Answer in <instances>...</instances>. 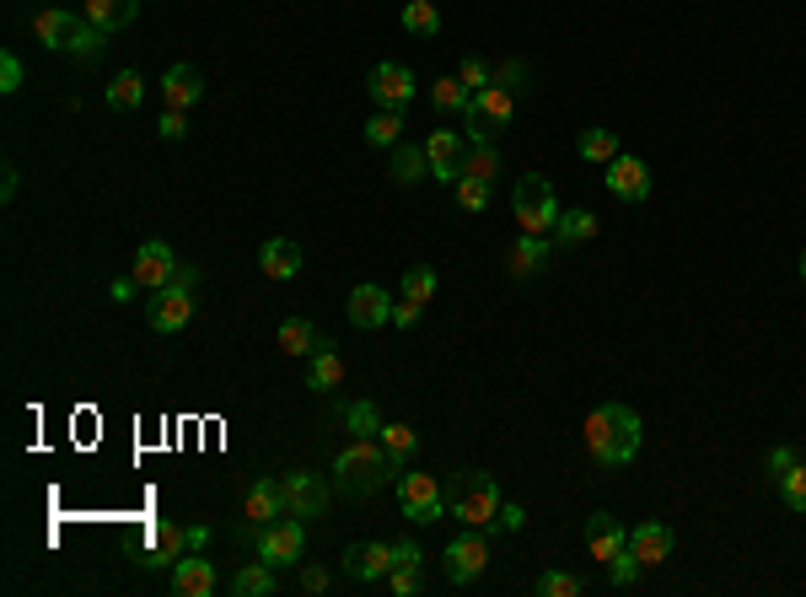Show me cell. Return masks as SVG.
<instances>
[{
	"label": "cell",
	"instance_id": "obj_1",
	"mask_svg": "<svg viewBox=\"0 0 806 597\" xmlns=\"http://www.w3.org/2000/svg\"><path fill=\"white\" fill-rule=\"evenodd\" d=\"M640 442H645V425H640V414L629 403H597L586 414V453H592V464L603 468L634 464Z\"/></svg>",
	"mask_w": 806,
	"mask_h": 597
},
{
	"label": "cell",
	"instance_id": "obj_2",
	"mask_svg": "<svg viewBox=\"0 0 806 597\" xmlns=\"http://www.w3.org/2000/svg\"><path fill=\"white\" fill-rule=\"evenodd\" d=\"M387 479H398V468L387 464L382 442L376 436H350L334 458V495H376Z\"/></svg>",
	"mask_w": 806,
	"mask_h": 597
},
{
	"label": "cell",
	"instance_id": "obj_3",
	"mask_svg": "<svg viewBox=\"0 0 806 597\" xmlns=\"http://www.w3.org/2000/svg\"><path fill=\"white\" fill-rule=\"evenodd\" d=\"M511 215L522 221V232H533V237H554L559 226V199H554V184L544 178V173H522L516 178V189H511Z\"/></svg>",
	"mask_w": 806,
	"mask_h": 597
},
{
	"label": "cell",
	"instance_id": "obj_4",
	"mask_svg": "<svg viewBox=\"0 0 806 597\" xmlns=\"http://www.w3.org/2000/svg\"><path fill=\"white\" fill-rule=\"evenodd\" d=\"M500 501H505V495H500L495 473L468 468V473H457V490H452V517H457L463 528H495Z\"/></svg>",
	"mask_w": 806,
	"mask_h": 597
},
{
	"label": "cell",
	"instance_id": "obj_5",
	"mask_svg": "<svg viewBox=\"0 0 806 597\" xmlns=\"http://www.w3.org/2000/svg\"><path fill=\"white\" fill-rule=\"evenodd\" d=\"M511 119H516V97H511L505 86H484V92H474V97H468V108H463L468 140H495Z\"/></svg>",
	"mask_w": 806,
	"mask_h": 597
},
{
	"label": "cell",
	"instance_id": "obj_6",
	"mask_svg": "<svg viewBox=\"0 0 806 597\" xmlns=\"http://www.w3.org/2000/svg\"><path fill=\"white\" fill-rule=\"evenodd\" d=\"M253 549H258V560L274 565V571L296 565V560L307 554V528H302V517H280V523L258 528L253 532Z\"/></svg>",
	"mask_w": 806,
	"mask_h": 597
},
{
	"label": "cell",
	"instance_id": "obj_7",
	"mask_svg": "<svg viewBox=\"0 0 806 597\" xmlns=\"http://www.w3.org/2000/svg\"><path fill=\"white\" fill-rule=\"evenodd\" d=\"M484 565H490V538H484V528H463L446 543V576H452V587H474L484 576Z\"/></svg>",
	"mask_w": 806,
	"mask_h": 597
},
{
	"label": "cell",
	"instance_id": "obj_8",
	"mask_svg": "<svg viewBox=\"0 0 806 597\" xmlns=\"http://www.w3.org/2000/svg\"><path fill=\"white\" fill-rule=\"evenodd\" d=\"M398 512L420 528H431L446 517V501H441V484L435 473H398Z\"/></svg>",
	"mask_w": 806,
	"mask_h": 597
},
{
	"label": "cell",
	"instance_id": "obj_9",
	"mask_svg": "<svg viewBox=\"0 0 806 597\" xmlns=\"http://www.w3.org/2000/svg\"><path fill=\"white\" fill-rule=\"evenodd\" d=\"M280 517H291V506H285V479H253L248 495H243V523H237V532L248 538V532L269 528V523H280Z\"/></svg>",
	"mask_w": 806,
	"mask_h": 597
},
{
	"label": "cell",
	"instance_id": "obj_10",
	"mask_svg": "<svg viewBox=\"0 0 806 597\" xmlns=\"http://www.w3.org/2000/svg\"><path fill=\"white\" fill-rule=\"evenodd\" d=\"M366 92H372L376 108H409L414 103V92H420V81H414V70L398 66V60H376L372 75H366Z\"/></svg>",
	"mask_w": 806,
	"mask_h": 597
},
{
	"label": "cell",
	"instance_id": "obj_11",
	"mask_svg": "<svg viewBox=\"0 0 806 597\" xmlns=\"http://www.w3.org/2000/svg\"><path fill=\"white\" fill-rule=\"evenodd\" d=\"M188 318H194V285L173 280V285L151 291V302H145V324H151L156 333H178V329H188Z\"/></svg>",
	"mask_w": 806,
	"mask_h": 597
},
{
	"label": "cell",
	"instance_id": "obj_12",
	"mask_svg": "<svg viewBox=\"0 0 806 597\" xmlns=\"http://www.w3.org/2000/svg\"><path fill=\"white\" fill-rule=\"evenodd\" d=\"M328 501H334V479H323V473H285V506H291V517H323L328 512Z\"/></svg>",
	"mask_w": 806,
	"mask_h": 597
},
{
	"label": "cell",
	"instance_id": "obj_13",
	"mask_svg": "<svg viewBox=\"0 0 806 597\" xmlns=\"http://www.w3.org/2000/svg\"><path fill=\"white\" fill-rule=\"evenodd\" d=\"M129 274L140 280V291H162V285H173L178 280V254L162 243V237H151V243H140L135 248V265Z\"/></svg>",
	"mask_w": 806,
	"mask_h": 597
},
{
	"label": "cell",
	"instance_id": "obj_14",
	"mask_svg": "<svg viewBox=\"0 0 806 597\" xmlns=\"http://www.w3.org/2000/svg\"><path fill=\"white\" fill-rule=\"evenodd\" d=\"M393 565H398V554H393V543H382V538L344 549V576H350V582H387Z\"/></svg>",
	"mask_w": 806,
	"mask_h": 597
},
{
	"label": "cell",
	"instance_id": "obj_15",
	"mask_svg": "<svg viewBox=\"0 0 806 597\" xmlns=\"http://www.w3.org/2000/svg\"><path fill=\"white\" fill-rule=\"evenodd\" d=\"M431 296H435V269L431 265H409L404 269V296H398V307H393V324H398V329H414Z\"/></svg>",
	"mask_w": 806,
	"mask_h": 597
},
{
	"label": "cell",
	"instance_id": "obj_16",
	"mask_svg": "<svg viewBox=\"0 0 806 597\" xmlns=\"http://www.w3.org/2000/svg\"><path fill=\"white\" fill-rule=\"evenodd\" d=\"M184 554H188L184 523H167V517H162V523H151V528H145V549H140V565H151V571H156V565H167V571H173V565H178Z\"/></svg>",
	"mask_w": 806,
	"mask_h": 597
},
{
	"label": "cell",
	"instance_id": "obj_17",
	"mask_svg": "<svg viewBox=\"0 0 806 597\" xmlns=\"http://www.w3.org/2000/svg\"><path fill=\"white\" fill-rule=\"evenodd\" d=\"M603 178H608V195L614 199H623V204H640V199L651 195V167H645V162H640V156H614V162H608V173H603Z\"/></svg>",
	"mask_w": 806,
	"mask_h": 597
},
{
	"label": "cell",
	"instance_id": "obj_18",
	"mask_svg": "<svg viewBox=\"0 0 806 597\" xmlns=\"http://www.w3.org/2000/svg\"><path fill=\"white\" fill-rule=\"evenodd\" d=\"M425 156H431V178H435V184H457V178H463V156H468V145H463V134H457V130H431V140H425Z\"/></svg>",
	"mask_w": 806,
	"mask_h": 597
},
{
	"label": "cell",
	"instance_id": "obj_19",
	"mask_svg": "<svg viewBox=\"0 0 806 597\" xmlns=\"http://www.w3.org/2000/svg\"><path fill=\"white\" fill-rule=\"evenodd\" d=\"M393 307H398V302H393L382 285H355V291H350V302H344L350 324H355V329H366V333L382 329V324H393Z\"/></svg>",
	"mask_w": 806,
	"mask_h": 597
},
{
	"label": "cell",
	"instance_id": "obj_20",
	"mask_svg": "<svg viewBox=\"0 0 806 597\" xmlns=\"http://www.w3.org/2000/svg\"><path fill=\"white\" fill-rule=\"evenodd\" d=\"M629 549L640 554V565H645V571H656V565H667V560H673L678 532L667 528V523H640V528L629 532Z\"/></svg>",
	"mask_w": 806,
	"mask_h": 597
},
{
	"label": "cell",
	"instance_id": "obj_21",
	"mask_svg": "<svg viewBox=\"0 0 806 597\" xmlns=\"http://www.w3.org/2000/svg\"><path fill=\"white\" fill-rule=\"evenodd\" d=\"M75 33H81V16H75V11H65V5L33 11V38H38L44 49H70Z\"/></svg>",
	"mask_w": 806,
	"mask_h": 597
},
{
	"label": "cell",
	"instance_id": "obj_22",
	"mask_svg": "<svg viewBox=\"0 0 806 597\" xmlns=\"http://www.w3.org/2000/svg\"><path fill=\"white\" fill-rule=\"evenodd\" d=\"M623 543H629V528H623L614 512H592V517H586V549H592L597 565H608Z\"/></svg>",
	"mask_w": 806,
	"mask_h": 597
},
{
	"label": "cell",
	"instance_id": "obj_23",
	"mask_svg": "<svg viewBox=\"0 0 806 597\" xmlns=\"http://www.w3.org/2000/svg\"><path fill=\"white\" fill-rule=\"evenodd\" d=\"M549 259H554V237H533V232H522L516 248L505 254V274H511V280H527V274H538Z\"/></svg>",
	"mask_w": 806,
	"mask_h": 597
},
{
	"label": "cell",
	"instance_id": "obj_24",
	"mask_svg": "<svg viewBox=\"0 0 806 597\" xmlns=\"http://www.w3.org/2000/svg\"><path fill=\"white\" fill-rule=\"evenodd\" d=\"M167 587H173L178 597H210L215 593V565H210L205 554H184V560L173 565Z\"/></svg>",
	"mask_w": 806,
	"mask_h": 597
},
{
	"label": "cell",
	"instance_id": "obj_25",
	"mask_svg": "<svg viewBox=\"0 0 806 597\" xmlns=\"http://www.w3.org/2000/svg\"><path fill=\"white\" fill-rule=\"evenodd\" d=\"M162 103L167 108H194V103H205V75L194 66H173L167 75H162Z\"/></svg>",
	"mask_w": 806,
	"mask_h": 597
},
{
	"label": "cell",
	"instance_id": "obj_26",
	"mask_svg": "<svg viewBox=\"0 0 806 597\" xmlns=\"http://www.w3.org/2000/svg\"><path fill=\"white\" fill-rule=\"evenodd\" d=\"M258 269H264L269 280H296V274H302V248H296L291 237H269V243L258 248Z\"/></svg>",
	"mask_w": 806,
	"mask_h": 597
},
{
	"label": "cell",
	"instance_id": "obj_27",
	"mask_svg": "<svg viewBox=\"0 0 806 597\" xmlns=\"http://www.w3.org/2000/svg\"><path fill=\"white\" fill-rule=\"evenodd\" d=\"M339 383H344V361H339V350H334V339H323V344L312 350L307 388H312V394H334Z\"/></svg>",
	"mask_w": 806,
	"mask_h": 597
},
{
	"label": "cell",
	"instance_id": "obj_28",
	"mask_svg": "<svg viewBox=\"0 0 806 597\" xmlns=\"http://www.w3.org/2000/svg\"><path fill=\"white\" fill-rule=\"evenodd\" d=\"M376 442H382V453H387V464L398 468V473H404V468H409V458L420 453V431H414V425H404V420H393V425H382V436H376Z\"/></svg>",
	"mask_w": 806,
	"mask_h": 597
},
{
	"label": "cell",
	"instance_id": "obj_29",
	"mask_svg": "<svg viewBox=\"0 0 806 597\" xmlns=\"http://www.w3.org/2000/svg\"><path fill=\"white\" fill-rule=\"evenodd\" d=\"M81 16H86V22H97L103 33H119V27H129V22L140 16V0H86V5H81Z\"/></svg>",
	"mask_w": 806,
	"mask_h": 597
},
{
	"label": "cell",
	"instance_id": "obj_30",
	"mask_svg": "<svg viewBox=\"0 0 806 597\" xmlns=\"http://www.w3.org/2000/svg\"><path fill=\"white\" fill-rule=\"evenodd\" d=\"M420 178H431V156H425V145L398 140V145H393V184H420Z\"/></svg>",
	"mask_w": 806,
	"mask_h": 597
},
{
	"label": "cell",
	"instance_id": "obj_31",
	"mask_svg": "<svg viewBox=\"0 0 806 597\" xmlns=\"http://www.w3.org/2000/svg\"><path fill=\"white\" fill-rule=\"evenodd\" d=\"M274 593H280V582H274V565H264V560H253L232 576V597H274Z\"/></svg>",
	"mask_w": 806,
	"mask_h": 597
},
{
	"label": "cell",
	"instance_id": "obj_32",
	"mask_svg": "<svg viewBox=\"0 0 806 597\" xmlns=\"http://www.w3.org/2000/svg\"><path fill=\"white\" fill-rule=\"evenodd\" d=\"M339 420H344V431L350 436H382V414H376L372 398H350V403H339Z\"/></svg>",
	"mask_w": 806,
	"mask_h": 597
},
{
	"label": "cell",
	"instance_id": "obj_33",
	"mask_svg": "<svg viewBox=\"0 0 806 597\" xmlns=\"http://www.w3.org/2000/svg\"><path fill=\"white\" fill-rule=\"evenodd\" d=\"M597 237V215L592 210H564L554 226V243L559 248H581V243H592Z\"/></svg>",
	"mask_w": 806,
	"mask_h": 597
},
{
	"label": "cell",
	"instance_id": "obj_34",
	"mask_svg": "<svg viewBox=\"0 0 806 597\" xmlns=\"http://www.w3.org/2000/svg\"><path fill=\"white\" fill-rule=\"evenodd\" d=\"M463 173H468V178H484V184H495V178H500V145H495V140H468Z\"/></svg>",
	"mask_w": 806,
	"mask_h": 597
},
{
	"label": "cell",
	"instance_id": "obj_35",
	"mask_svg": "<svg viewBox=\"0 0 806 597\" xmlns=\"http://www.w3.org/2000/svg\"><path fill=\"white\" fill-rule=\"evenodd\" d=\"M398 140H404V114H398V108H376L372 119H366V145L393 151Z\"/></svg>",
	"mask_w": 806,
	"mask_h": 597
},
{
	"label": "cell",
	"instance_id": "obj_36",
	"mask_svg": "<svg viewBox=\"0 0 806 597\" xmlns=\"http://www.w3.org/2000/svg\"><path fill=\"white\" fill-rule=\"evenodd\" d=\"M274 339H280V350H285V355H312V350H317V344H323V333L312 329L307 318H285V324H280V333H274Z\"/></svg>",
	"mask_w": 806,
	"mask_h": 597
},
{
	"label": "cell",
	"instance_id": "obj_37",
	"mask_svg": "<svg viewBox=\"0 0 806 597\" xmlns=\"http://www.w3.org/2000/svg\"><path fill=\"white\" fill-rule=\"evenodd\" d=\"M468 97H474V92L457 81V70H452V75H441V81H431L435 114H463V108H468Z\"/></svg>",
	"mask_w": 806,
	"mask_h": 597
},
{
	"label": "cell",
	"instance_id": "obj_38",
	"mask_svg": "<svg viewBox=\"0 0 806 597\" xmlns=\"http://www.w3.org/2000/svg\"><path fill=\"white\" fill-rule=\"evenodd\" d=\"M575 151H581L586 162H603V167H608V162L619 156V134L614 130H581L575 134Z\"/></svg>",
	"mask_w": 806,
	"mask_h": 597
},
{
	"label": "cell",
	"instance_id": "obj_39",
	"mask_svg": "<svg viewBox=\"0 0 806 597\" xmlns=\"http://www.w3.org/2000/svg\"><path fill=\"white\" fill-rule=\"evenodd\" d=\"M404 33H414V38H435V33H441L435 0H409V5H404Z\"/></svg>",
	"mask_w": 806,
	"mask_h": 597
},
{
	"label": "cell",
	"instance_id": "obj_40",
	"mask_svg": "<svg viewBox=\"0 0 806 597\" xmlns=\"http://www.w3.org/2000/svg\"><path fill=\"white\" fill-rule=\"evenodd\" d=\"M140 97H145L140 70H119V75L108 81V108H140Z\"/></svg>",
	"mask_w": 806,
	"mask_h": 597
},
{
	"label": "cell",
	"instance_id": "obj_41",
	"mask_svg": "<svg viewBox=\"0 0 806 597\" xmlns=\"http://www.w3.org/2000/svg\"><path fill=\"white\" fill-rule=\"evenodd\" d=\"M108 38H114V33H103L97 22H86V16H81V33H75L70 55H75V60H97V55L108 49Z\"/></svg>",
	"mask_w": 806,
	"mask_h": 597
},
{
	"label": "cell",
	"instance_id": "obj_42",
	"mask_svg": "<svg viewBox=\"0 0 806 597\" xmlns=\"http://www.w3.org/2000/svg\"><path fill=\"white\" fill-rule=\"evenodd\" d=\"M640 571H645V565H640V554H634L629 543H623L619 554L608 560V582H614V587H634V582H640Z\"/></svg>",
	"mask_w": 806,
	"mask_h": 597
},
{
	"label": "cell",
	"instance_id": "obj_43",
	"mask_svg": "<svg viewBox=\"0 0 806 597\" xmlns=\"http://www.w3.org/2000/svg\"><path fill=\"white\" fill-rule=\"evenodd\" d=\"M581 593H586V582L570 576V571H544L538 576V597H581Z\"/></svg>",
	"mask_w": 806,
	"mask_h": 597
},
{
	"label": "cell",
	"instance_id": "obj_44",
	"mask_svg": "<svg viewBox=\"0 0 806 597\" xmlns=\"http://www.w3.org/2000/svg\"><path fill=\"white\" fill-rule=\"evenodd\" d=\"M774 484H780V495H785V506H791V512H802L806 517V458L796 468H791V473H785V479H774Z\"/></svg>",
	"mask_w": 806,
	"mask_h": 597
},
{
	"label": "cell",
	"instance_id": "obj_45",
	"mask_svg": "<svg viewBox=\"0 0 806 597\" xmlns=\"http://www.w3.org/2000/svg\"><path fill=\"white\" fill-rule=\"evenodd\" d=\"M457 81H463L468 92H484V86H495V70L484 66L479 55H463V66H457Z\"/></svg>",
	"mask_w": 806,
	"mask_h": 597
},
{
	"label": "cell",
	"instance_id": "obj_46",
	"mask_svg": "<svg viewBox=\"0 0 806 597\" xmlns=\"http://www.w3.org/2000/svg\"><path fill=\"white\" fill-rule=\"evenodd\" d=\"M452 195H457V204H463V210H484V204H490V184L463 173V178L452 184Z\"/></svg>",
	"mask_w": 806,
	"mask_h": 597
},
{
	"label": "cell",
	"instance_id": "obj_47",
	"mask_svg": "<svg viewBox=\"0 0 806 597\" xmlns=\"http://www.w3.org/2000/svg\"><path fill=\"white\" fill-rule=\"evenodd\" d=\"M527 81H533V70L522 66V60H500V66H495V86H505L511 97H522V92H527Z\"/></svg>",
	"mask_w": 806,
	"mask_h": 597
},
{
	"label": "cell",
	"instance_id": "obj_48",
	"mask_svg": "<svg viewBox=\"0 0 806 597\" xmlns=\"http://www.w3.org/2000/svg\"><path fill=\"white\" fill-rule=\"evenodd\" d=\"M387 587H393V597H414L420 587H425V576H420V565H393Z\"/></svg>",
	"mask_w": 806,
	"mask_h": 597
},
{
	"label": "cell",
	"instance_id": "obj_49",
	"mask_svg": "<svg viewBox=\"0 0 806 597\" xmlns=\"http://www.w3.org/2000/svg\"><path fill=\"white\" fill-rule=\"evenodd\" d=\"M796 464H802V453H796V447H769V458H763L769 479H785V473H791Z\"/></svg>",
	"mask_w": 806,
	"mask_h": 597
},
{
	"label": "cell",
	"instance_id": "obj_50",
	"mask_svg": "<svg viewBox=\"0 0 806 597\" xmlns=\"http://www.w3.org/2000/svg\"><path fill=\"white\" fill-rule=\"evenodd\" d=\"M522 528H527V506H516V501H500L495 532H522Z\"/></svg>",
	"mask_w": 806,
	"mask_h": 597
},
{
	"label": "cell",
	"instance_id": "obj_51",
	"mask_svg": "<svg viewBox=\"0 0 806 597\" xmlns=\"http://www.w3.org/2000/svg\"><path fill=\"white\" fill-rule=\"evenodd\" d=\"M156 134H162V140H184V134H188L184 108H162V119H156Z\"/></svg>",
	"mask_w": 806,
	"mask_h": 597
},
{
	"label": "cell",
	"instance_id": "obj_52",
	"mask_svg": "<svg viewBox=\"0 0 806 597\" xmlns=\"http://www.w3.org/2000/svg\"><path fill=\"white\" fill-rule=\"evenodd\" d=\"M16 86H22V60L0 55V92H16Z\"/></svg>",
	"mask_w": 806,
	"mask_h": 597
},
{
	"label": "cell",
	"instance_id": "obj_53",
	"mask_svg": "<svg viewBox=\"0 0 806 597\" xmlns=\"http://www.w3.org/2000/svg\"><path fill=\"white\" fill-rule=\"evenodd\" d=\"M184 543H188V554H205L210 549V528L205 523H184Z\"/></svg>",
	"mask_w": 806,
	"mask_h": 597
},
{
	"label": "cell",
	"instance_id": "obj_54",
	"mask_svg": "<svg viewBox=\"0 0 806 597\" xmlns=\"http://www.w3.org/2000/svg\"><path fill=\"white\" fill-rule=\"evenodd\" d=\"M302 593H328V571L323 565H302Z\"/></svg>",
	"mask_w": 806,
	"mask_h": 597
},
{
	"label": "cell",
	"instance_id": "obj_55",
	"mask_svg": "<svg viewBox=\"0 0 806 597\" xmlns=\"http://www.w3.org/2000/svg\"><path fill=\"white\" fill-rule=\"evenodd\" d=\"M393 554H398V565H420L425 554H420V543H409V538H398L393 543Z\"/></svg>",
	"mask_w": 806,
	"mask_h": 597
},
{
	"label": "cell",
	"instance_id": "obj_56",
	"mask_svg": "<svg viewBox=\"0 0 806 597\" xmlns=\"http://www.w3.org/2000/svg\"><path fill=\"white\" fill-rule=\"evenodd\" d=\"M135 291H140V280H135V274H119V280L108 285V296H114V302H129Z\"/></svg>",
	"mask_w": 806,
	"mask_h": 597
},
{
	"label": "cell",
	"instance_id": "obj_57",
	"mask_svg": "<svg viewBox=\"0 0 806 597\" xmlns=\"http://www.w3.org/2000/svg\"><path fill=\"white\" fill-rule=\"evenodd\" d=\"M11 195H16V167L5 162V167H0V199H11Z\"/></svg>",
	"mask_w": 806,
	"mask_h": 597
},
{
	"label": "cell",
	"instance_id": "obj_58",
	"mask_svg": "<svg viewBox=\"0 0 806 597\" xmlns=\"http://www.w3.org/2000/svg\"><path fill=\"white\" fill-rule=\"evenodd\" d=\"M802 280H806V248H802Z\"/></svg>",
	"mask_w": 806,
	"mask_h": 597
}]
</instances>
